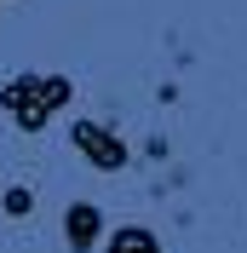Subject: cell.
Returning a JSON list of instances; mask_svg holds the SVG:
<instances>
[{"label":"cell","mask_w":247,"mask_h":253,"mask_svg":"<svg viewBox=\"0 0 247 253\" xmlns=\"http://www.w3.org/2000/svg\"><path fill=\"white\" fill-rule=\"evenodd\" d=\"M69 144H75L81 156L92 161L98 173H121L126 161H132V150H126V138H121V132H115V126H104V121H86V115L69 126Z\"/></svg>","instance_id":"cell-2"},{"label":"cell","mask_w":247,"mask_h":253,"mask_svg":"<svg viewBox=\"0 0 247 253\" xmlns=\"http://www.w3.org/2000/svg\"><path fill=\"white\" fill-rule=\"evenodd\" d=\"M98 253H161V236H155L150 224H121V230H109V236H104Z\"/></svg>","instance_id":"cell-4"},{"label":"cell","mask_w":247,"mask_h":253,"mask_svg":"<svg viewBox=\"0 0 247 253\" xmlns=\"http://www.w3.org/2000/svg\"><path fill=\"white\" fill-rule=\"evenodd\" d=\"M0 6H6V0H0Z\"/></svg>","instance_id":"cell-6"},{"label":"cell","mask_w":247,"mask_h":253,"mask_svg":"<svg viewBox=\"0 0 247 253\" xmlns=\"http://www.w3.org/2000/svg\"><path fill=\"white\" fill-rule=\"evenodd\" d=\"M69 98H75V81L69 75H12L0 86V110L12 115L23 132H41Z\"/></svg>","instance_id":"cell-1"},{"label":"cell","mask_w":247,"mask_h":253,"mask_svg":"<svg viewBox=\"0 0 247 253\" xmlns=\"http://www.w3.org/2000/svg\"><path fill=\"white\" fill-rule=\"evenodd\" d=\"M63 248H69V253L104 248V207H98V202H69V207H63Z\"/></svg>","instance_id":"cell-3"},{"label":"cell","mask_w":247,"mask_h":253,"mask_svg":"<svg viewBox=\"0 0 247 253\" xmlns=\"http://www.w3.org/2000/svg\"><path fill=\"white\" fill-rule=\"evenodd\" d=\"M0 213H6V219H29L35 213V190L29 184H12L6 196H0Z\"/></svg>","instance_id":"cell-5"}]
</instances>
